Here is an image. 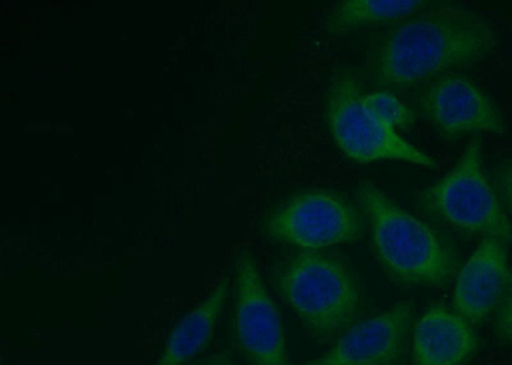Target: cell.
<instances>
[{
  "mask_svg": "<svg viewBox=\"0 0 512 365\" xmlns=\"http://www.w3.org/2000/svg\"><path fill=\"white\" fill-rule=\"evenodd\" d=\"M493 184L505 211L512 217V159L498 163L493 168Z\"/></svg>",
  "mask_w": 512,
  "mask_h": 365,
  "instance_id": "2e32d148",
  "label": "cell"
},
{
  "mask_svg": "<svg viewBox=\"0 0 512 365\" xmlns=\"http://www.w3.org/2000/svg\"><path fill=\"white\" fill-rule=\"evenodd\" d=\"M416 208L429 221L460 234L512 243V223L483 168L482 146L470 144L436 184L416 194Z\"/></svg>",
  "mask_w": 512,
  "mask_h": 365,
  "instance_id": "277c9868",
  "label": "cell"
},
{
  "mask_svg": "<svg viewBox=\"0 0 512 365\" xmlns=\"http://www.w3.org/2000/svg\"><path fill=\"white\" fill-rule=\"evenodd\" d=\"M506 245L496 237H484L457 276L455 312L472 326L486 321L505 294L511 273Z\"/></svg>",
  "mask_w": 512,
  "mask_h": 365,
  "instance_id": "30bf717a",
  "label": "cell"
},
{
  "mask_svg": "<svg viewBox=\"0 0 512 365\" xmlns=\"http://www.w3.org/2000/svg\"><path fill=\"white\" fill-rule=\"evenodd\" d=\"M364 95L360 81L347 71L333 77L327 89L324 116L342 153L359 163L399 161L438 167L428 154L370 116L363 104Z\"/></svg>",
  "mask_w": 512,
  "mask_h": 365,
  "instance_id": "5b68a950",
  "label": "cell"
},
{
  "mask_svg": "<svg viewBox=\"0 0 512 365\" xmlns=\"http://www.w3.org/2000/svg\"><path fill=\"white\" fill-rule=\"evenodd\" d=\"M427 2L422 0H346L328 12L324 29L328 34L349 33L369 27L399 24L416 15Z\"/></svg>",
  "mask_w": 512,
  "mask_h": 365,
  "instance_id": "4fadbf2b",
  "label": "cell"
},
{
  "mask_svg": "<svg viewBox=\"0 0 512 365\" xmlns=\"http://www.w3.org/2000/svg\"><path fill=\"white\" fill-rule=\"evenodd\" d=\"M365 218L359 205L337 191L310 189L292 195L265 217L269 240L304 250L358 243Z\"/></svg>",
  "mask_w": 512,
  "mask_h": 365,
  "instance_id": "8992f818",
  "label": "cell"
},
{
  "mask_svg": "<svg viewBox=\"0 0 512 365\" xmlns=\"http://www.w3.org/2000/svg\"><path fill=\"white\" fill-rule=\"evenodd\" d=\"M274 289L313 339H340L363 316L365 292L358 273L337 255L304 250L277 264Z\"/></svg>",
  "mask_w": 512,
  "mask_h": 365,
  "instance_id": "3957f363",
  "label": "cell"
},
{
  "mask_svg": "<svg viewBox=\"0 0 512 365\" xmlns=\"http://www.w3.org/2000/svg\"><path fill=\"white\" fill-rule=\"evenodd\" d=\"M415 305L400 301L351 327L331 349L303 365H402L413 333Z\"/></svg>",
  "mask_w": 512,
  "mask_h": 365,
  "instance_id": "9c48e42d",
  "label": "cell"
},
{
  "mask_svg": "<svg viewBox=\"0 0 512 365\" xmlns=\"http://www.w3.org/2000/svg\"><path fill=\"white\" fill-rule=\"evenodd\" d=\"M415 106L443 139L506 132L504 117L493 100L460 73H445L419 86Z\"/></svg>",
  "mask_w": 512,
  "mask_h": 365,
  "instance_id": "ba28073f",
  "label": "cell"
},
{
  "mask_svg": "<svg viewBox=\"0 0 512 365\" xmlns=\"http://www.w3.org/2000/svg\"><path fill=\"white\" fill-rule=\"evenodd\" d=\"M477 348V335L465 318L445 305H432L415 323L411 365H463Z\"/></svg>",
  "mask_w": 512,
  "mask_h": 365,
  "instance_id": "8fae6325",
  "label": "cell"
},
{
  "mask_svg": "<svg viewBox=\"0 0 512 365\" xmlns=\"http://www.w3.org/2000/svg\"><path fill=\"white\" fill-rule=\"evenodd\" d=\"M497 44L486 18L445 6L416 13L384 33L369 58L370 80L382 91L419 88L487 58Z\"/></svg>",
  "mask_w": 512,
  "mask_h": 365,
  "instance_id": "6da1fadb",
  "label": "cell"
},
{
  "mask_svg": "<svg viewBox=\"0 0 512 365\" xmlns=\"http://www.w3.org/2000/svg\"><path fill=\"white\" fill-rule=\"evenodd\" d=\"M228 292L230 280L224 277L207 299L187 313L169 333L155 365H186L203 353L213 339Z\"/></svg>",
  "mask_w": 512,
  "mask_h": 365,
  "instance_id": "7c38bea8",
  "label": "cell"
},
{
  "mask_svg": "<svg viewBox=\"0 0 512 365\" xmlns=\"http://www.w3.org/2000/svg\"><path fill=\"white\" fill-rule=\"evenodd\" d=\"M355 199L367 223L373 257L393 285L438 289L450 284L461 262L450 235L406 212L370 182L356 187Z\"/></svg>",
  "mask_w": 512,
  "mask_h": 365,
  "instance_id": "7a4b0ae2",
  "label": "cell"
},
{
  "mask_svg": "<svg viewBox=\"0 0 512 365\" xmlns=\"http://www.w3.org/2000/svg\"><path fill=\"white\" fill-rule=\"evenodd\" d=\"M496 337L505 344L512 345V268L505 294L496 310L495 326Z\"/></svg>",
  "mask_w": 512,
  "mask_h": 365,
  "instance_id": "9a60e30c",
  "label": "cell"
},
{
  "mask_svg": "<svg viewBox=\"0 0 512 365\" xmlns=\"http://www.w3.org/2000/svg\"><path fill=\"white\" fill-rule=\"evenodd\" d=\"M191 365H235V363L226 355L218 354L214 355V357L198 360V362Z\"/></svg>",
  "mask_w": 512,
  "mask_h": 365,
  "instance_id": "e0dca14e",
  "label": "cell"
},
{
  "mask_svg": "<svg viewBox=\"0 0 512 365\" xmlns=\"http://www.w3.org/2000/svg\"><path fill=\"white\" fill-rule=\"evenodd\" d=\"M231 331L233 346L249 365H292L280 310L248 252L235 263Z\"/></svg>",
  "mask_w": 512,
  "mask_h": 365,
  "instance_id": "52a82bcc",
  "label": "cell"
},
{
  "mask_svg": "<svg viewBox=\"0 0 512 365\" xmlns=\"http://www.w3.org/2000/svg\"><path fill=\"white\" fill-rule=\"evenodd\" d=\"M363 104L370 116L392 130L395 127L408 129L415 121L413 111L388 91L364 95Z\"/></svg>",
  "mask_w": 512,
  "mask_h": 365,
  "instance_id": "5bb4252c",
  "label": "cell"
}]
</instances>
